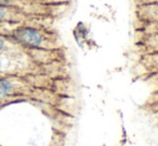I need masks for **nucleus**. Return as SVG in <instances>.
<instances>
[{
  "mask_svg": "<svg viewBox=\"0 0 158 146\" xmlns=\"http://www.w3.org/2000/svg\"><path fill=\"white\" fill-rule=\"evenodd\" d=\"M35 15H30L16 9L0 6V23L9 24H27L31 22Z\"/></svg>",
  "mask_w": 158,
  "mask_h": 146,
  "instance_id": "obj_3",
  "label": "nucleus"
},
{
  "mask_svg": "<svg viewBox=\"0 0 158 146\" xmlns=\"http://www.w3.org/2000/svg\"><path fill=\"white\" fill-rule=\"evenodd\" d=\"M142 65L146 70L158 72V53H148L142 58Z\"/></svg>",
  "mask_w": 158,
  "mask_h": 146,
  "instance_id": "obj_6",
  "label": "nucleus"
},
{
  "mask_svg": "<svg viewBox=\"0 0 158 146\" xmlns=\"http://www.w3.org/2000/svg\"><path fill=\"white\" fill-rule=\"evenodd\" d=\"M24 84L15 75H0V104L23 94Z\"/></svg>",
  "mask_w": 158,
  "mask_h": 146,
  "instance_id": "obj_2",
  "label": "nucleus"
},
{
  "mask_svg": "<svg viewBox=\"0 0 158 146\" xmlns=\"http://www.w3.org/2000/svg\"><path fill=\"white\" fill-rule=\"evenodd\" d=\"M157 3H158V2H157Z\"/></svg>",
  "mask_w": 158,
  "mask_h": 146,
  "instance_id": "obj_10",
  "label": "nucleus"
},
{
  "mask_svg": "<svg viewBox=\"0 0 158 146\" xmlns=\"http://www.w3.org/2000/svg\"><path fill=\"white\" fill-rule=\"evenodd\" d=\"M135 15L142 23H153L158 22V3L137 6Z\"/></svg>",
  "mask_w": 158,
  "mask_h": 146,
  "instance_id": "obj_4",
  "label": "nucleus"
},
{
  "mask_svg": "<svg viewBox=\"0 0 158 146\" xmlns=\"http://www.w3.org/2000/svg\"><path fill=\"white\" fill-rule=\"evenodd\" d=\"M143 45L148 53H158V34H144Z\"/></svg>",
  "mask_w": 158,
  "mask_h": 146,
  "instance_id": "obj_7",
  "label": "nucleus"
},
{
  "mask_svg": "<svg viewBox=\"0 0 158 146\" xmlns=\"http://www.w3.org/2000/svg\"><path fill=\"white\" fill-rule=\"evenodd\" d=\"M22 47H19L17 44L11 40L8 34H0V54H6V53H19Z\"/></svg>",
  "mask_w": 158,
  "mask_h": 146,
  "instance_id": "obj_5",
  "label": "nucleus"
},
{
  "mask_svg": "<svg viewBox=\"0 0 158 146\" xmlns=\"http://www.w3.org/2000/svg\"><path fill=\"white\" fill-rule=\"evenodd\" d=\"M19 24H9V23H0V34H9L11 30Z\"/></svg>",
  "mask_w": 158,
  "mask_h": 146,
  "instance_id": "obj_8",
  "label": "nucleus"
},
{
  "mask_svg": "<svg viewBox=\"0 0 158 146\" xmlns=\"http://www.w3.org/2000/svg\"><path fill=\"white\" fill-rule=\"evenodd\" d=\"M158 0H135V6H143V4H151L157 3Z\"/></svg>",
  "mask_w": 158,
  "mask_h": 146,
  "instance_id": "obj_9",
  "label": "nucleus"
},
{
  "mask_svg": "<svg viewBox=\"0 0 158 146\" xmlns=\"http://www.w3.org/2000/svg\"><path fill=\"white\" fill-rule=\"evenodd\" d=\"M8 36L23 50L46 51L58 47L57 38L52 32L29 24H19Z\"/></svg>",
  "mask_w": 158,
  "mask_h": 146,
  "instance_id": "obj_1",
  "label": "nucleus"
}]
</instances>
